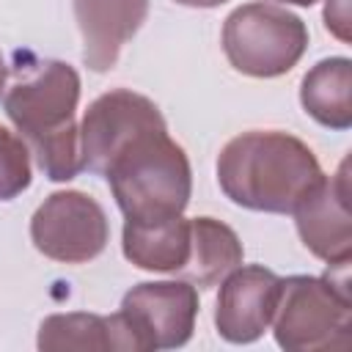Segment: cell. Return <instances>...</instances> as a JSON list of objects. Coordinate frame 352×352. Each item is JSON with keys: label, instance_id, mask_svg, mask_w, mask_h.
<instances>
[{"label": "cell", "instance_id": "obj_8", "mask_svg": "<svg viewBox=\"0 0 352 352\" xmlns=\"http://www.w3.org/2000/svg\"><path fill=\"white\" fill-rule=\"evenodd\" d=\"M154 126H165V118L148 96L135 94L129 88H116L102 94L85 110L80 126L82 168L102 176L104 165L121 146H126L135 135Z\"/></svg>", "mask_w": 352, "mask_h": 352}, {"label": "cell", "instance_id": "obj_12", "mask_svg": "<svg viewBox=\"0 0 352 352\" xmlns=\"http://www.w3.org/2000/svg\"><path fill=\"white\" fill-rule=\"evenodd\" d=\"M124 256L151 272H179L190 256V220L182 214L124 220Z\"/></svg>", "mask_w": 352, "mask_h": 352}, {"label": "cell", "instance_id": "obj_13", "mask_svg": "<svg viewBox=\"0 0 352 352\" xmlns=\"http://www.w3.org/2000/svg\"><path fill=\"white\" fill-rule=\"evenodd\" d=\"M242 256H245L242 242L231 226L214 217H192L190 256L179 270V275L195 289H212L242 264Z\"/></svg>", "mask_w": 352, "mask_h": 352}, {"label": "cell", "instance_id": "obj_17", "mask_svg": "<svg viewBox=\"0 0 352 352\" xmlns=\"http://www.w3.org/2000/svg\"><path fill=\"white\" fill-rule=\"evenodd\" d=\"M324 25L338 41H349V0H327L324 6Z\"/></svg>", "mask_w": 352, "mask_h": 352}, {"label": "cell", "instance_id": "obj_15", "mask_svg": "<svg viewBox=\"0 0 352 352\" xmlns=\"http://www.w3.org/2000/svg\"><path fill=\"white\" fill-rule=\"evenodd\" d=\"M44 352H104L121 349V330L113 316L99 314H52L38 327Z\"/></svg>", "mask_w": 352, "mask_h": 352}, {"label": "cell", "instance_id": "obj_6", "mask_svg": "<svg viewBox=\"0 0 352 352\" xmlns=\"http://www.w3.org/2000/svg\"><path fill=\"white\" fill-rule=\"evenodd\" d=\"M107 236L110 226L104 209L80 190L52 192L30 217V239L36 250L52 261H91L104 250Z\"/></svg>", "mask_w": 352, "mask_h": 352}, {"label": "cell", "instance_id": "obj_9", "mask_svg": "<svg viewBox=\"0 0 352 352\" xmlns=\"http://www.w3.org/2000/svg\"><path fill=\"white\" fill-rule=\"evenodd\" d=\"M294 223L302 245L322 261L338 264L352 258V214H349V162L344 160L333 176H322L294 206Z\"/></svg>", "mask_w": 352, "mask_h": 352}, {"label": "cell", "instance_id": "obj_1", "mask_svg": "<svg viewBox=\"0 0 352 352\" xmlns=\"http://www.w3.org/2000/svg\"><path fill=\"white\" fill-rule=\"evenodd\" d=\"M3 88V107L38 168L52 182H69L82 170L80 129L74 124L80 102V74L74 66L16 50Z\"/></svg>", "mask_w": 352, "mask_h": 352}, {"label": "cell", "instance_id": "obj_10", "mask_svg": "<svg viewBox=\"0 0 352 352\" xmlns=\"http://www.w3.org/2000/svg\"><path fill=\"white\" fill-rule=\"evenodd\" d=\"M280 294V278L261 267H236L223 278L214 324L217 333L231 344H250L264 336L272 322L275 305Z\"/></svg>", "mask_w": 352, "mask_h": 352}, {"label": "cell", "instance_id": "obj_3", "mask_svg": "<svg viewBox=\"0 0 352 352\" xmlns=\"http://www.w3.org/2000/svg\"><path fill=\"white\" fill-rule=\"evenodd\" d=\"M102 176L126 220L182 214L192 192L190 160L168 126L135 135L110 157Z\"/></svg>", "mask_w": 352, "mask_h": 352}, {"label": "cell", "instance_id": "obj_18", "mask_svg": "<svg viewBox=\"0 0 352 352\" xmlns=\"http://www.w3.org/2000/svg\"><path fill=\"white\" fill-rule=\"evenodd\" d=\"M182 6H192V8H214V6H223L226 0H176Z\"/></svg>", "mask_w": 352, "mask_h": 352}, {"label": "cell", "instance_id": "obj_20", "mask_svg": "<svg viewBox=\"0 0 352 352\" xmlns=\"http://www.w3.org/2000/svg\"><path fill=\"white\" fill-rule=\"evenodd\" d=\"M278 3H292V6H314L319 0H278Z\"/></svg>", "mask_w": 352, "mask_h": 352}, {"label": "cell", "instance_id": "obj_4", "mask_svg": "<svg viewBox=\"0 0 352 352\" xmlns=\"http://www.w3.org/2000/svg\"><path fill=\"white\" fill-rule=\"evenodd\" d=\"M278 346L289 352H344L352 346V297L349 261L330 264L324 278H280V294L272 314Z\"/></svg>", "mask_w": 352, "mask_h": 352}, {"label": "cell", "instance_id": "obj_19", "mask_svg": "<svg viewBox=\"0 0 352 352\" xmlns=\"http://www.w3.org/2000/svg\"><path fill=\"white\" fill-rule=\"evenodd\" d=\"M6 80H8V66H6V60H3V55H0V94H3V88H6Z\"/></svg>", "mask_w": 352, "mask_h": 352}, {"label": "cell", "instance_id": "obj_14", "mask_svg": "<svg viewBox=\"0 0 352 352\" xmlns=\"http://www.w3.org/2000/svg\"><path fill=\"white\" fill-rule=\"evenodd\" d=\"M305 113L330 129L352 126V63L346 58L319 60L300 85Z\"/></svg>", "mask_w": 352, "mask_h": 352}, {"label": "cell", "instance_id": "obj_2", "mask_svg": "<svg viewBox=\"0 0 352 352\" xmlns=\"http://www.w3.org/2000/svg\"><path fill=\"white\" fill-rule=\"evenodd\" d=\"M316 154L300 138L278 129L242 132L217 157L220 190L245 209L289 214L322 179Z\"/></svg>", "mask_w": 352, "mask_h": 352}, {"label": "cell", "instance_id": "obj_11", "mask_svg": "<svg viewBox=\"0 0 352 352\" xmlns=\"http://www.w3.org/2000/svg\"><path fill=\"white\" fill-rule=\"evenodd\" d=\"M148 0H74V19L82 36V63L91 72L116 66L121 47L140 30Z\"/></svg>", "mask_w": 352, "mask_h": 352}, {"label": "cell", "instance_id": "obj_5", "mask_svg": "<svg viewBox=\"0 0 352 352\" xmlns=\"http://www.w3.org/2000/svg\"><path fill=\"white\" fill-rule=\"evenodd\" d=\"M308 47L305 22L275 3H245L226 16L223 52L248 77H280Z\"/></svg>", "mask_w": 352, "mask_h": 352}, {"label": "cell", "instance_id": "obj_16", "mask_svg": "<svg viewBox=\"0 0 352 352\" xmlns=\"http://www.w3.org/2000/svg\"><path fill=\"white\" fill-rule=\"evenodd\" d=\"M28 187H30V151L22 138L0 126V201H11Z\"/></svg>", "mask_w": 352, "mask_h": 352}, {"label": "cell", "instance_id": "obj_7", "mask_svg": "<svg viewBox=\"0 0 352 352\" xmlns=\"http://www.w3.org/2000/svg\"><path fill=\"white\" fill-rule=\"evenodd\" d=\"M132 333L135 352L184 346L198 316V292L187 280H151L132 286L118 308Z\"/></svg>", "mask_w": 352, "mask_h": 352}]
</instances>
